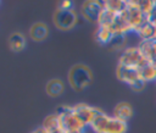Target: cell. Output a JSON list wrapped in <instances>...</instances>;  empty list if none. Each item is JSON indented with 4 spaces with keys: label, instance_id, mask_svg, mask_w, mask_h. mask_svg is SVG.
Returning a JSON list of instances; mask_svg holds the SVG:
<instances>
[{
    "label": "cell",
    "instance_id": "8",
    "mask_svg": "<svg viewBox=\"0 0 156 133\" xmlns=\"http://www.w3.org/2000/svg\"><path fill=\"white\" fill-rule=\"evenodd\" d=\"M116 77H117L121 82L128 84L129 87H130L133 83H135L139 78H141V77H140V72H139L138 70L128 68V67H124V66H121V65H117V68H116Z\"/></svg>",
    "mask_w": 156,
    "mask_h": 133
},
{
    "label": "cell",
    "instance_id": "4",
    "mask_svg": "<svg viewBox=\"0 0 156 133\" xmlns=\"http://www.w3.org/2000/svg\"><path fill=\"white\" fill-rule=\"evenodd\" d=\"M52 22L55 27L60 31H71L76 27L78 22V13L74 9L63 10V9H56L52 15Z\"/></svg>",
    "mask_w": 156,
    "mask_h": 133
},
{
    "label": "cell",
    "instance_id": "2",
    "mask_svg": "<svg viewBox=\"0 0 156 133\" xmlns=\"http://www.w3.org/2000/svg\"><path fill=\"white\" fill-rule=\"evenodd\" d=\"M68 83L76 92H83L93 82V72L85 63H76L68 71Z\"/></svg>",
    "mask_w": 156,
    "mask_h": 133
},
{
    "label": "cell",
    "instance_id": "3",
    "mask_svg": "<svg viewBox=\"0 0 156 133\" xmlns=\"http://www.w3.org/2000/svg\"><path fill=\"white\" fill-rule=\"evenodd\" d=\"M147 63H150V62L144 57V55L141 54V51L139 50L138 46L126 48L122 51L119 60H118V65L128 67V68L138 70V71H140Z\"/></svg>",
    "mask_w": 156,
    "mask_h": 133
},
{
    "label": "cell",
    "instance_id": "13",
    "mask_svg": "<svg viewBox=\"0 0 156 133\" xmlns=\"http://www.w3.org/2000/svg\"><path fill=\"white\" fill-rule=\"evenodd\" d=\"M41 126H43L48 132H50V131H54V129H56V128L62 127L60 115H57V113H52V115L46 116V117L44 118V121H43V124H41Z\"/></svg>",
    "mask_w": 156,
    "mask_h": 133
},
{
    "label": "cell",
    "instance_id": "7",
    "mask_svg": "<svg viewBox=\"0 0 156 133\" xmlns=\"http://www.w3.org/2000/svg\"><path fill=\"white\" fill-rule=\"evenodd\" d=\"M72 110L74 112V115L79 118V121L87 127L91 124V122L94 121V118L96 117V115L101 111V109L96 107V106H91L88 105L85 102H79L72 106Z\"/></svg>",
    "mask_w": 156,
    "mask_h": 133
},
{
    "label": "cell",
    "instance_id": "21",
    "mask_svg": "<svg viewBox=\"0 0 156 133\" xmlns=\"http://www.w3.org/2000/svg\"><path fill=\"white\" fill-rule=\"evenodd\" d=\"M30 133H49V132H48V131H46V129H45V128L41 126V127H38V128L33 129Z\"/></svg>",
    "mask_w": 156,
    "mask_h": 133
},
{
    "label": "cell",
    "instance_id": "1",
    "mask_svg": "<svg viewBox=\"0 0 156 133\" xmlns=\"http://www.w3.org/2000/svg\"><path fill=\"white\" fill-rule=\"evenodd\" d=\"M90 128L94 133H127L128 123L108 116L101 110L91 122Z\"/></svg>",
    "mask_w": 156,
    "mask_h": 133
},
{
    "label": "cell",
    "instance_id": "15",
    "mask_svg": "<svg viewBox=\"0 0 156 133\" xmlns=\"http://www.w3.org/2000/svg\"><path fill=\"white\" fill-rule=\"evenodd\" d=\"M138 35L140 37L141 40H155L156 37V29L154 28V26L150 22H146L140 31L138 32Z\"/></svg>",
    "mask_w": 156,
    "mask_h": 133
},
{
    "label": "cell",
    "instance_id": "22",
    "mask_svg": "<svg viewBox=\"0 0 156 133\" xmlns=\"http://www.w3.org/2000/svg\"><path fill=\"white\" fill-rule=\"evenodd\" d=\"M152 52H154V57L156 60V40L152 41Z\"/></svg>",
    "mask_w": 156,
    "mask_h": 133
},
{
    "label": "cell",
    "instance_id": "17",
    "mask_svg": "<svg viewBox=\"0 0 156 133\" xmlns=\"http://www.w3.org/2000/svg\"><path fill=\"white\" fill-rule=\"evenodd\" d=\"M126 43H127V38H126V34H122V33H116L113 34L111 41H110V46L111 49L113 50H121L122 48L126 46Z\"/></svg>",
    "mask_w": 156,
    "mask_h": 133
},
{
    "label": "cell",
    "instance_id": "12",
    "mask_svg": "<svg viewBox=\"0 0 156 133\" xmlns=\"http://www.w3.org/2000/svg\"><path fill=\"white\" fill-rule=\"evenodd\" d=\"M9 46L13 52H21L26 48V37L21 32H13L9 38Z\"/></svg>",
    "mask_w": 156,
    "mask_h": 133
},
{
    "label": "cell",
    "instance_id": "23",
    "mask_svg": "<svg viewBox=\"0 0 156 133\" xmlns=\"http://www.w3.org/2000/svg\"><path fill=\"white\" fill-rule=\"evenodd\" d=\"M67 133H84V131H72V132H67Z\"/></svg>",
    "mask_w": 156,
    "mask_h": 133
},
{
    "label": "cell",
    "instance_id": "10",
    "mask_svg": "<svg viewBox=\"0 0 156 133\" xmlns=\"http://www.w3.org/2000/svg\"><path fill=\"white\" fill-rule=\"evenodd\" d=\"M49 35V27L44 22H35L29 28V37L33 41H44Z\"/></svg>",
    "mask_w": 156,
    "mask_h": 133
},
{
    "label": "cell",
    "instance_id": "19",
    "mask_svg": "<svg viewBox=\"0 0 156 133\" xmlns=\"http://www.w3.org/2000/svg\"><path fill=\"white\" fill-rule=\"evenodd\" d=\"M145 87H146V82H145L144 79L139 78L135 83H133V84L130 85V89H132L133 92H135V93H139V92H143V90L145 89Z\"/></svg>",
    "mask_w": 156,
    "mask_h": 133
},
{
    "label": "cell",
    "instance_id": "6",
    "mask_svg": "<svg viewBox=\"0 0 156 133\" xmlns=\"http://www.w3.org/2000/svg\"><path fill=\"white\" fill-rule=\"evenodd\" d=\"M102 10H104V1L89 0L82 4L80 15L90 23H99Z\"/></svg>",
    "mask_w": 156,
    "mask_h": 133
},
{
    "label": "cell",
    "instance_id": "11",
    "mask_svg": "<svg viewBox=\"0 0 156 133\" xmlns=\"http://www.w3.org/2000/svg\"><path fill=\"white\" fill-rule=\"evenodd\" d=\"M63 92H65V83L60 78H52L48 81L45 84V93L51 98L60 96Z\"/></svg>",
    "mask_w": 156,
    "mask_h": 133
},
{
    "label": "cell",
    "instance_id": "5",
    "mask_svg": "<svg viewBox=\"0 0 156 133\" xmlns=\"http://www.w3.org/2000/svg\"><path fill=\"white\" fill-rule=\"evenodd\" d=\"M57 115L61 117V123L62 127L65 128L66 132H72V131H84L85 126L79 121V118L74 115L72 106L62 105L57 109L56 111Z\"/></svg>",
    "mask_w": 156,
    "mask_h": 133
},
{
    "label": "cell",
    "instance_id": "9",
    "mask_svg": "<svg viewBox=\"0 0 156 133\" xmlns=\"http://www.w3.org/2000/svg\"><path fill=\"white\" fill-rule=\"evenodd\" d=\"M134 115V110L130 102L128 101H119L116 104V106L113 107V112L112 116L116 117L117 120L128 123V121L133 117Z\"/></svg>",
    "mask_w": 156,
    "mask_h": 133
},
{
    "label": "cell",
    "instance_id": "18",
    "mask_svg": "<svg viewBox=\"0 0 156 133\" xmlns=\"http://www.w3.org/2000/svg\"><path fill=\"white\" fill-rule=\"evenodd\" d=\"M104 9L119 13L126 9V1H104Z\"/></svg>",
    "mask_w": 156,
    "mask_h": 133
},
{
    "label": "cell",
    "instance_id": "20",
    "mask_svg": "<svg viewBox=\"0 0 156 133\" xmlns=\"http://www.w3.org/2000/svg\"><path fill=\"white\" fill-rule=\"evenodd\" d=\"M72 5H73V2H72V1H61V2H60V6H58V9L69 10V9H72Z\"/></svg>",
    "mask_w": 156,
    "mask_h": 133
},
{
    "label": "cell",
    "instance_id": "16",
    "mask_svg": "<svg viewBox=\"0 0 156 133\" xmlns=\"http://www.w3.org/2000/svg\"><path fill=\"white\" fill-rule=\"evenodd\" d=\"M139 72H140L141 79H144L146 83H149V82H155V81H156V67H155L152 63H147V65L144 66Z\"/></svg>",
    "mask_w": 156,
    "mask_h": 133
},
{
    "label": "cell",
    "instance_id": "14",
    "mask_svg": "<svg viewBox=\"0 0 156 133\" xmlns=\"http://www.w3.org/2000/svg\"><path fill=\"white\" fill-rule=\"evenodd\" d=\"M112 37H113V33H112V31H111L110 28H107V27H99L98 31H96V33H95L96 40H98L100 44H104V45L110 44Z\"/></svg>",
    "mask_w": 156,
    "mask_h": 133
}]
</instances>
